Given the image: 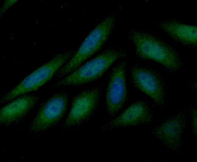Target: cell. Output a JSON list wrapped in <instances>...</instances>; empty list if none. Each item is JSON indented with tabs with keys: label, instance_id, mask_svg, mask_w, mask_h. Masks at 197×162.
I'll return each instance as SVG.
<instances>
[{
	"label": "cell",
	"instance_id": "obj_5",
	"mask_svg": "<svg viewBox=\"0 0 197 162\" xmlns=\"http://www.w3.org/2000/svg\"><path fill=\"white\" fill-rule=\"evenodd\" d=\"M69 98L68 93L62 91L52 95L44 102L31 122L27 134L38 136L57 124L66 112Z\"/></svg>",
	"mask_w": 197,
	"mask_h": 162
},
{
	"label": "cell",
	"instance_id": "obj_13",
	"mask_svg": "<svg viewBox=\"0 0 197 162\" xmlns=\"http://www.w3.org/2000/svg\"><path fill=\"white\" fill-rule=\"evenodd\" d=\"M189 113L191 117V128L194 137L197 139V110L195 108L193 107L189 108Z\"/></svg>",
	"mask_w": 197,
	"mask_h": 162
},
{
	"label": "cell",
	"instance_id": "obj_2",
	"mask_svg": "<svg viewBox=\"0 0 197 162\" xmlns=\"http://www.w3.org/2000/svg\"><path fill=\"white\" fill-rule=\"evenodd\" d=\"M127 52L126 49L122 47L108 49L47 88L76 86L95 81L102 76L115 62L125 57Z\"/></svg>",
	"mask_w": 197,
	"mask_h": 162
},
{
	"label": "cell",
	"instance_id": "obj_8",
	"mask_svg": "<svg viewBox=\"0 0 197 162\" xmlns=\"http://www.w3.org/2000/svg\"><path fill=\"white\" fill-rule=\"evenodd\" d=\"M189 114V108L181 110L149 131L169 151L180 154L183 144L182 137Z\"/></svg>",
	"mask_w": 197,
	"mask_h": 162
},
{
	"label": "cell",
	"instance_id": "obj_4",
	"mask_svg": "<svg viewBox=\"0 0 197 162\" xmlns=\"http://www.w3.org/2000/svg\"><path fill=\"white\" fill-rule=\"evenodd\" d=\"M76 52L75 50L71 49L54 56L48 62L34 71L5 95L1 99L0 104L38 89L54 77Z\"/></svg>",
	"mask_w": 197,
	"mask_h": 162
},
{
	"label": "cell",
	"instance_id": "obj_10",
	"mask_svg": "<svg viewBox=\"0 0 197 162\" xmlns=\"http://www.w3.org/2000/svg\"><path fill=\"white\" fill-rule=\"evenodd\" d=\"M154 117L147 102L139 99L131 104L121 114L101 127L103 130L133 127L153 122Z\"/></svg>",
	"mask_w": 197,
	"mask_h": 162
},
{
	"label": "cell",
	"instance_id": "obj_11",
	"mask_svg": "<svg viewBox=\"0 0 197 162\" xmlns=\"http://www.w3.org/2000/svg\"><path fill=\"white\" fill-rule=\"evenodd\" d=\"M40 96L34 94H24L1 108L0 124L8 126L23 121L40 99Z\"/></svg>",
	"mask_w": 197,
	"mask_h": 162
},
{
	"label": "cell",
	"instance_id": "obj_12",
	"mask_svg": "<svg viewBox=\"0 0 197 162\" xmlns=\"http://www.w3.org/2000/svg\"><path fill=\"white\" fill-rule=\"evenodd\" d=\"M158 26L174 40L186 45L195 47L197 45V28L195 25L168 20L158 22Z\"/></svg>",
	"mask_w": 197,
	"mask_h": 162
},
{
	"label": "cell",
	"instance_id": "obj_7",
	"mask_svg": "<svg viewBox=\"0 0 197 162\" xmlns=\"http://www.w3.org/2000/svg\"><path fill=\"white\" fill-rule=\"evenodd\" d=\"M102 93L99 87L83 90L74 98L69 111L61 127L66 131L87 121L94 114L99 105Z\"/></svg>",
	"mask_w": 197,
	"mask_h": 162
},
{
	"label": "cell",
	"instance_id": "obj_3",
	"mask_svg": "<svg viewBox=\"0 0 197 162\" xmlns=\"http://www.w3.org/2000/svg\"><path fill=\"white\" fill-rule=\"evenodd\" d=\"M116 20L115 14H111L98 24L70 60L57 72L54 79L59 80L74 71L99 50L111 35Z\"/></svg>",
	"mask_w": 197,
	"mask_h": 162
},
{
	"label": "cell",
	"instance_id": "obj_6",
	"mask_svg": "<svg viewBox=\"0 0 197 162\" xmlns=\"http://www.w3.org/2000/svg\"><path fill=\"white\" fill-rule=\"evenodd\" d=\"M130 76L137 89L150 97L160 109L165 108L166 85L158 72L148 67L136 65L131 69Z\"/></svg>",
	"mask_w": 197,
	"mask_h": 162
},
{
	"label": "cell",
	"instance_id": "obj_14",
	"mask_svg": "<svg viewBox=\"0 0 197 162\" xmlns=\"http://www.w3.org/2000/svg\"><path fill=\"white\" fill-rule=\"evenodd\" d=\"M18 0H7L5 1L0 10V16H2L10 8L16 3Z\"/></svg>",
	"mask_w": 197,
	"mask_h": 162
},
{
	"label": "cell",
	"instance_id": "obj_9",
	"mask_svg": "<svg viewBox=\"0 0 197 162\" xmlns=\"http://www.w3.org/2000/svg\"><path fill=\"white\" fill-rule=\"evenodd\" d=\"M126 64L122 61L113 69L106 93L107 112L110 118H115L121 110L127 99L126 80Z\"/></svg>",
	"mask_w": 197,
	"mask_h": 162
},
{
	"label": "cell",
	"instance_id": "obj_1",
	"mask_svg": "<svg viewBox=\"0 0 197 162\" xmlns=\"http://www.w3.org/2000/svg\"><path fill=\"white\" fill-rule=\"evenodd\" d=\"M129 37L136 55L141 58L154 61L172 72L181 67L182 60L178 52L159 38L137 29L131 31Z\"/></svg>",
	"mask_w": 197,
	"mask_h": 162
}]
</instances>
